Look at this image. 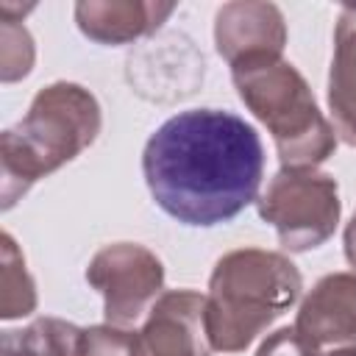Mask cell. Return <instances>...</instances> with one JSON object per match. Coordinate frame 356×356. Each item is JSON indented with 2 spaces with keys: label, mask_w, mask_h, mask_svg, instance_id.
<instances>
[{
  "label": "cell",
  "mask_w": 356,
  "mask_h": 356,
  "mask_svg": "<svg viewBox=\"0 0 356 356\" xmlns=\"http://www.w3.org/2000/svg\"><path fill=\"white\" fill-rule=\"evenodd\" d=\"M145 184L184 225L234 220L259 195L264 145L253 125L222 108H189L161 122L142 153Z\"/></svg>",
  "instance_id": "cell-1"
},
{
  "label": "cell",
  "mask_w": 356,
  "mask_h": 356,
  "mask_svg": "<svg viewBox=\"0 0 356 356\" xmlns=\"http://www.w3.org/2000/svg\"><path fill=\"white\" fill-rule=\"evenodd\" d=\"M206 298V334L217 350H242L300 292L292 261L267 250H236L217 261Z\"/></svg>",
  "instance_id": "cell-2"
},
{
  "label": "cell",
  "mask_w": 356,
  "mask_h": 356,
  "mask_svg": "<svg viewBox=\"0 0 356 356\" xmlns=\"http://www.w3.org/2000/svg\"><path fill=\"white\" fill-rule=\"evenodd\" d=\"M234 83L239 97L273 131L284 167L303 170L334 150V131L320 117L306 81L278 53L239 56Z\"/></svg>",
  "instance_id": "cell-3"
},
{
  "label": "cell",
  "mask_w": 356,
  "mask_h": 356,
  "mask_svg": "<svg viewBox=\"0 0 356 356\" xmlns=\"http://www.w3.org/2000/svg\"><path fill=\"white\" fill-rule=\"evenodd\" d=\"M100 128L97 103L75 83H53L42 89L25 120L3 134V175L6 189L22 181V192L36 178L70 161L92 145Z\"/></svg>",
  "instance_id": "cell-4"
},
{
  "label": "cell",
  "mask_w": 356,
  "mask_h": 356,
  "mask_svg": "<svg viewBox=\"0 0 356 356\" xmlns=\"http://www.w3.org/2000/svg\"><path fill=\"white\" fill-rule=\"evenodd\" d=\"M259 211L275 225L284 248H317L334 231L339 217L337 184L312 170H284L259 200Z\"/></svg>",
  "instance_id": "cell-5"
},
{
  "label": "cell",
  "mask_w": 356,
  "mask_h": 356,
  "mask_svg": "<svg viewBox=\"0 0 356 356\" xmlns=\"http://www.w3.org/2000/svg\"><path fill=\"white\" fill-rule=\"evenodd\" d=\"M86 278L106 298L108 325L128 328L134 325L153 295L161 289L164 273L161 261L139 245H114L95 256Z\"/></svg>",
  "instance_id": "cell-6"
},
{
  "label": "cell",
  "mask_w": 356,
  "mask_h": 356,
  "mask_svg": "<svg viewBox=\"0 0 356 356\" xmlns=\"http://www.w3.org/2000/svg\"><path fill=\"white\" fill-rule=\"evenodd\" d=\"M206 298L189 289L167 292L136 334V356H206L211 350L206 334Z\"/></svg>",
  "instance_id": "cell-7"
},
{
  "label": "cell",
  "mask_w": 356,
  "mask_h": 356,
  "mask_svg": "<svg viewBox=\"0 0 356 356\" xmlns=\"http://www.w3.org/2000/svg\"><path fill=\"white\" fill-rule=\"evenodd\" d=\"M295 334L312 348H356V278L337 273L323 278L303 300Z\"/></svg>",
  "instance_id": "cell-8"
},
{
  "label": "cell",
  "mask_w": 356,
  "mask_h": 356,
  "mask_svg": "<svg viewBox=\"0 0 356 356\" xmlns=\"http://www.w3.org/2000/svg\"><path fill=\"white\" fill-rule=\"evenodd\" d=\"M331 111L339 134L356 145V8H342L337 28V56L331 64L328 83Z\"/></svg>",
  "instance_id": "cell-9"
},
{
  "label": "cell",
  "mask_w": 356,
  "mask_h": 356,
  "mask_svg": "<svg viewBox=\"0 0 356 356\" xmlns=\"http://www.w3.org/2000/svg\"><path fill=\"white\" fill-rule=\"evenodd\" d=\"M86 331L61 320H36L22 331L3 334V356H83Z\"/></svg>",
  "instance_id": "cell-10"
},
{
  "label": "cell",
  "mask_w": 356,
  "mask_h": 356,
  "mask_svg": "<svg viewBox=\"0 0 356 356\" xmlns=\"http://www.w3.org/2000/svg\"><path fill=\"white\" fill-rule=\"evenodd\" d=\"M256 356H356V348H331V350H320V348H312L306 345L295 328H281L275 331L270 339L261 342L259 353Z\"/></svg>",
  "instance_id": "cell-11"
},
{
  "label": "cell",
  "mask_w": 356,
  "mask_h": 356,
  "mask_svg": "<svg viewBox=\"0 0 356 356\" xmlns=\"http://www.w3.org/2000/svg\"><path fill=\"white\" fill-rule=\"evenodd\" d=\"M134 342H136V334L122 331L117 325L92 328L83 337V356H136Z\"/></svg>",
  "instance_id": "cell-12"
},
{
  "label": "cell",
  "mask_w": 356,
  "mask_h": 356,
  "mask_svg": "<svg viewBox=\"0 0 356 356\" xmlns=\"http://www.w3.org/2000/svg\"><path fill=\"white\" fill-rule=\"evenodd\" d=\"M345 253H348V261L356 267V214H353V220L345 231Z\"/></svg>",
  "instance_id": "cell-13"
}]
</instances>
